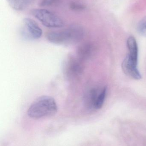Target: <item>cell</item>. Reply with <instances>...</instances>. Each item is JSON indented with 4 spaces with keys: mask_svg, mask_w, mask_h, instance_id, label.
I'll use <instances>...</instances> for the list:
<instances>
[{
    "mask_svg": "<svg viewBox=\"0 0 146 146\" xmlns=\"http://www.w3.org/2000/svg\"><path fill=\"white\" fill-rule=\"evenodd\" d=\"M137 30L141 36H146V16L139 22L137 26Z\"/></svg>",
    "mask_w": 146,
    "mask_h": 146,
    "instance_id": "7c38bea8",
    "label": "cell"
},
{
    "mask_svg": "<svg viewBox=\"0 0 146 146\" xmlns=\"http://www.w3.org/2000/svg\"><path fill=\"white\" fill-rule=\"evenodd\" d=\"M93 50V48L90 44H83L80 45L77 49V56L83 61L91 56Z\"/></svg>",
    "mask_w": 146,
    "mask_h": 146,
    "instance_id": "ba28073f",
    "label": "cell"
},
{
    "mask_svg": "<svg viewBox=\"0 0 146 146\" xmlns=\"http://www.w3.org/2000/svg\"><path fill=\"white\" fill-rule=\"evenodd\" d=\"M107 91V87H104L99 94L94 105L95 110H99L103 107L106 98Z\"/></svg>",
    "mask_w": 146,
    "mask_h": 146,
    "instance_id": "8fae6325",
    "label": "cell"
},
{
    "mask_svg": "<svg viewBox=\"0 0 146 146\" xmlns=\"http://www.w3.org/2000/svg\"><path fill=\"white\" fill-rule=\"evenodd\" d=\"M33 0H7L9 6L15 10L21 11L25 9Z\"/></svg>",
    "mask_w": 146,
    "mask_h": 146,
    "instance_id": "9c48e42d",
    "label": "cell"
},
{
    "mask_svg": "<svg viewBox=\"0 0 146 146\" xmlns=\"http://www.w3.org/2000/svg\"><path fill=\"white\" fill-rule=\"evenodd\" d=\"M58 0H42L40 3L41 7H49L55 4Z\"/></svg>",
    "mask_w": 146,
    "mask_h": 146,
    "instance_id": "5bb4252c",
    "label": "cell"
},
{
    "mask_svg": "<svg viewBox=\"0 0 146 146\" xmlns=\"http://www.w3.org/2000/svg\"><path fill=\"white\" fill-rule=\"evenodd\" d=\"M70 7L73 10L81 11L85 9V6L78 3L72 2L70 4Z\"/></svg>",
    "mask_w": 146,
    "mask_h": 146,
    "instance_id": "4fadbf2b",
    "label": "cell"
},
{
    "mask_svg": "<svg viewBox=\"0 0 146 146\" xmlns=\"http://www.w3.org/2000/svg\"><path fill=\"white\" fill-rule=\"evenodd\" d=\"M57 106L55 100L49 96L43 95L35 100L27 110L29 117L40 119L55 115Z\"/></svg>",
    "mask_w": 146,
    "mask_h": 146,
    "instance_id": "6da1fadb",
    "label": "cell"
},
{
    "mask_svg": "<svg viewBox=\"0 0 146 146\" xmlns=\"http://www.w3.org/2000/svg\"><path fill=\"white\" fill-rule=\"evenodd\" d=\"M31 14L44 26L48 28H61L64 26L62 19L49 10L44 9H35L31 10Z\"/></svg>",
    "mask_w": 146,
    "mask_h": 146,
    "instance_id": "3957f363",
    "label": "cell"
},
{
    "mask_svg": "<svg viewBox=\"0 0 146 146\" xmlns=\"http://www.w3.org/2000/svg\"><path fill=\"white\" fill-rule=\"evenodd\" d=\"M84 36V31L82 27L77 25H73L63 31L49 33L46 38L52 43L67 44L79 42Z\"/></svg>",
    "mask_w": 146,
    "mask_h": 146,
    "instance_id": "7a4b0ae2",
    "label": "cell"
},
{
    "mask_svg": "<svg viewBox=\"0 0 146 146\" xmlns=\"http://www.w3.org/2000/svg\"><path fill=\"white\" fill-rule=\"evenodd\" d=\"M23 23V33L25 36L33 39H39L42 36L43 31L35 21L31 18H25Z\"/></svg>",
    "mask_w": 146,
    "mask_h": 146,
    "instance_id": "5b68a950",
    "label": "cell"
},
{
    "mask_svg": "<svg viewBox=\"0 0 146 146\" xmlns=\"http://www.w3.org/2000/svg\"><path fill=\"white\" fill-rule=\"evenodd\" d=\"M127 46L129 53L128 54L133 61L138 64L139 49L137 42L134 37L130 36L128 38L127 40Z\"/></svg>",
    "mask_w": 146,
    "mask_h": 146,
    "instance_id": "52a82bcc",
    "label": "cell"
},
{
    "mask_svg": "<svg viewBox=\"0 0 146 146\" xmlns=\"http://www.w3.org/2000/svg\"><path fill=\"white\" fill-rule=\"evenodd\" d=\"M65 74L69 78H75L80 76L84 70L83 61L77 56H69L64 65Z\"/></svg>",
    "mask_w": 146,
    "mask_h": 146,
    "instance_id": "277c9868",
    "label": "cell"
},
{
    "mask_svg": "<svg viewBox=\"0 0 146 146\" xmlns=\"http://www.w3.org/2000/svg\"><path fill=\"white\" fill-rule=\"evenodd\" d=\"M138 64L135 63L127 55L122 63V68L124 74L129 77L135 80H140L142 78L138 69Z\"/></svg>",
    "mask_w": 146,
    "mask_h": 146,
    "instance_id": "8992f818",
    "label": "cell"
},
{
    "mask_svg": "<svg viewBox=\"0 0 146 146\" xmlns=\"http://www.w3.org/2000/svg\"><path fill=\"white\" fill-rule=\"evenodd\" d=\"M99 93L96 88H92L86 94L85 101L86 105L89 109H94L95 102Z\"/></svg>",
    "mask_w": 146,
    "mask_h": 146,
    "instance_id": "30bf717a",
    "label": "cell"
}]
</instances>
